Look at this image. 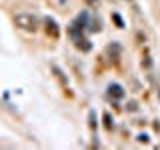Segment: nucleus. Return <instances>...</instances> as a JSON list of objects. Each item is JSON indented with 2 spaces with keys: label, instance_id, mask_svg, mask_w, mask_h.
I'll use <instances>...</instances> for the list:
<instances>
[{
  "label": "nucleus",
  "instance_id": "obj_4",
  "mask_svg": "<svg viewBox=\"0 0 160 150\" xmlns=\"http://www.w3.org/2000/svg\"><path fill=\"white\" fill-rule=\"evenodd\" d=\"M74 44H76V48H80L82 52H88V50L92 48V44H90V42H88V40L84 38V36H82V38H78V40H76Z\"/></svg>",
  "mask_w": 160,
  "mask_h": 150
},
{
  "label": "nucleus",
  "instance_id": "obj_3",
  "mask_svg": "<svg viewBox=\"0 0 160 150\" xmlns=\"http://www.w3.org/2000/svg\"><path fill=\"white\" fill-rule=\"evenodd\" d=\"M44 22H46V32H48L52 38H58V34H60V28H58L56 20H54V18H46Z\"/></svg>",
  "mask_w": 160,
  "mask_h": 150
},
{
  "label": "nucleus",
  "instance_id": "obj_5",
  "mask_svg": "<svg viewBox=\"0 0 160 150\" xmlns=\"http://www.w3.org/2000/svg\"><path fill=\"white\" fill-rule=\"evenodd\" d=\"M104 120H106V128H108V130H112V126H114V120L110 118V114H108V112L104 114Z\"/></svg>",
  "mask_w": 160,
  "mask_h": 150
},
{
  "label": "nucleus",
  "instance_id": "obj_6",
  "mask_svg": "<svg viewBox=\"0 0 160 150\" xmlns=\"http://www.w3.org/2000/svg\"><path fill=\"white\" fill-rule=\"evenodd\" d=\"M88 118H90V128L96 130V120H94V110H90L88 112Z\"/></svg>",
  "mask_w": 160,
  "mask_h": 150
},
{
  "label": "nucleus",
  "instance_id": "obj_7",
  "mask_svg": "<svg viewBox=\"0 0 160 150\" xmlns=\"http://www.w3.org/2000/svg\"><path fill=\"white\" fill-rule=\"evenodd\" d=\"M138 140H140V142H148V136H146V134H140Z\"/></svg>",
  "mask_w": 160,
  "mask_h": 150
},
{
  "label": "nucleus",
  "instance_id": "obj_9",
  "mask_svg": "<svg viewBox=\"0 0 160 150\" xmlns=\"http://www.w3.org/2000/svg\"><path fill=\"white\" fill-rule=\"evenodd\" d=\"M158 94H160V90H158Z\"/></svg>",
  "mask_w": 160,
  "mask_h": 150
},
{
  "label": "nucleus",
  "instance_id": "obj_1",
  "mask_svg": "<svg viewBox=\"0 0 160 150\" xmlns=\"http://www.w3.org/2000/svg\"><path fill=\"white\" fill-rule=\"evenodd\" d=\"M14 24L22 30H28V32H34L38 28V18L30 12H20L14 16Z\"/></svg>",
  "mask_w": 160,
  "mask_h": 150
},
{
  "label": "nucleus",
  "instance_id": "obj_2",
  "mask_svg": "<svg viewBox=\"0 0 160 150\" xmlns=\"http://www.w3.org/2000/svg\"><path fill=\"white\" fill-rule=\"evenodd\" d=\"M108 98L110 100H120V98H124V88H122V84H118V82H112V84H108Z\"/></svg>",
  "mask_w": 160,
  "mask_h": 150
},
{
  "label": "nucleus",
  "instance_id": "obj_8",
  "mask_svg": "<svg viewBox=\"0 0 160 150\" xmlns=\"http://www.w3.org/2000/svg\"><path fill=\"white\" fill-rule=\"evenodd\" d=\"M88 2H90V4H98V0H88Z\"/></svg>",
  "mask_w": 160,
  "mask_h": 150
}]
</instances>
